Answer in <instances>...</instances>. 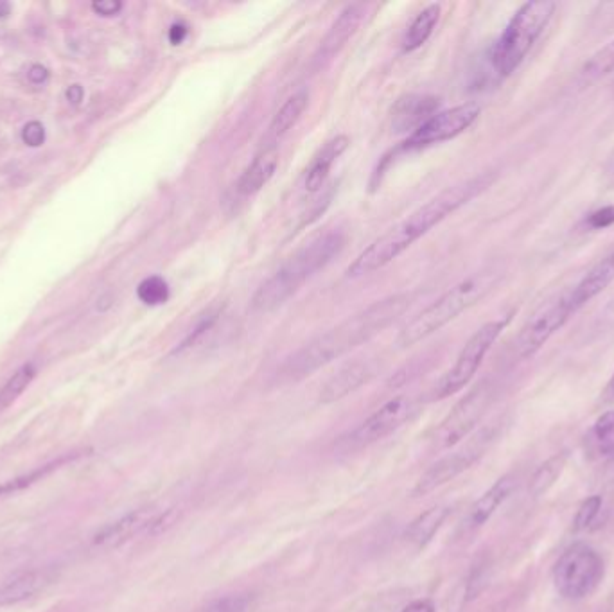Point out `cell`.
<instances>
[{
    "mask_svg": "<svg viewBox=\"0 0 614 612\" xmlns=\"http://www.w3.org/2000/svg\"><path fill=\"white\" fill-rule=\"evenodd\" d=\"M492 182L494 175L485 173L440 191L435 198H431L430 202L413 210L408 218L397 223L386 234L378 237L372 245L367 246L347 268V277L358 279L385 268L386 264L392 263L399 255L404 254L415 241L426 236L431 228L437 227L453 212L464 207L465 203L471 202L478 194L489 189Z\"/></svg>",
    "mask_w": 614,
    "mask_h": 612,
    "instance_id": "6da1fadb",
    "label": "cell"
},
{
    "mask_svg": "<svg viewBox=\"0 0 614 612\" xmlns=\"http://www.w3.org/2000/svg\"><path fill=\"white\" fill-rule=\"evenodd\" d=\"M412 304L413 295L410 293H399L370 304L369 307L361 309L360 313L349 316L342 324L320 334L318 338L297 350L282 365V376L293 381L311 376L334 359L342 358L347 352L358 349L363 343L383 333L386 327L397 322Z\"/></svg>",
    "mask_w": 614,
    "mask_h": 612,
    "instance_id": "7a4b0ae2",
    "label": "cell"
},
{
    "mask_svg": "<svg viewBox=\"0 0 614 612\" xmlns=\"http://www.w3.org/2000/svg\"><path fill=\"white\" fill-rule=\"evenodd\" d=\"M345 241L347 239L340 230H331L302 246L255 291L252 307L255 311L270 313L286 304V300H290L307 280L313 279L316 273L342 254Z\"/></svg>",
    "mask_w": 614,
    "mask_h": 612,
    "instance_id": "3957f363",
    "label": "cell"
},
{
    "mask_svg": "<svg viewBox=\"0 0 614 612\" xmlns=\"http://www.w3.org/2000/svg\"><path fill=\"white\" fill-rule=\"evenodd\" d=\"M500 279V270L489 268V270L474 273L471 277L460 280L442 297L437 298V302H433L431 306L426 307L419 315L413 316L412 320L404 325L397 336V345L401 349H408L415 343L426 340L431 334L437 333L442 327H446L449 322H453L467 309H471L480 300L487 297L492 289L498 286Z\"/></svg>",
    "mask_w": 614,
    "mask_h": 612,
    "instance_id": "277c9868",
    "label": "cell"
},
{
    "mask_svg": "<svg viewBox=\"0 0 614 612\" xmlns=\"http://www.w3.org/2000/svg\"><path fill=\"white\" fill-rule=\"evenodd\" d=\"M557 9L555 2H527L514 13L492 49L491 62L496 74L507 78L525 62L528 53L541 38Z\"/></svg>",
    "mask_w": 614,
    "mask_h": 612,
    "instance_id": "5b68a950",
    "label": "cell"
},
{
    "mask_svg": "<svg viewBox=\"0 0 614 612\" xmlns=\"http://www.w3.org/2000/svg\"><path fill=\"white\" fill-rule=\"evenodd\" d=\"M604 578V560L588 544H573L553 568V584L566 600H582L595 593Z\"/></svg>",
    "mask_w": 614,
    "mask_h": 612,
    "instance_id": "8992f818",
    "label": "cell"
},
{
    "mask_svg": "<svg viewBox=\"0 0 614 612\" xmlns=\"http://www.w3.org/2000/svg\"><path fill=\"white\" fill-rule=\"evenodd\" d=\"M509 322L510 316L487 322L467 340L464 349L460 350V354H458L455 365L449 368L444 376L440 377L439 383L435 386V392H433L435 399H439V401L440 399H448L451 395L464 390L465 386L473 381L478 368L482 367L483 359L489 354L492 345L500 338Z\"/></svg>",
    "mask_w": 614,
    "mask_h": 612,
    "instance_id": "52a82bcc",
    "label": "cell"
},
{
    "mask_svg": "<svg viewBox=\"0 0 614 612\" xmlns=\"http://www.w3.org/2000/svg\"><path fill=\"white\" fill-rule=\"evenodd\" d=\"M573 313L575 311L571 306L570 291L562 295H555L543 302L519 331L518 340H516L519 358L528 359L536 356L537 352L550 341L553 334L561 331Z\"/></svg>",
    "mask_w": 614,
    "mask_h": 612,
    "instance_id": "ba28073f",
    "label": "cell"
},
{
    "mask_svg": "<svg viewBox=\"0 0 614 612\" xmlns=\"http://www.w3.org/2000/svg\"><path fill=\"white\" fill-rule=\"evenodd\" d=\"M413 411L415 403L410 397L399 395L395 399H390L379 410L374 411L369 419L363 420L358 428L352 429L349 435L342 437L338 442V449H342L343 453H354L363 447L376 444L401 428L404 422L412 417Z\"/></svg>",
    "mask_w": 614,
    "mask_h": 612,
    "instance_id": "9c48e42d",
    "label": "cell"
},
{
    "mask_svg": "<svg viewBox=\"0 0 614 612\" xmlns=\"http://www.w3.org/2000/svg\"><path fill=\"white\" fill-rule=\"evenodd\" d=\"M492 394L494 392L489 381H482L480 385L474 386L473 390L451 410L448 417L442 420L433 438L437 449H448L462 442L480 424L483 415L489 410Z\"/></svg>",
    "mask_w": 614,
    "mask_h": 612,
    "instance_id": "30bf717a",
    "label": "cell"
},
{
    "mask_svg": "<svg viewBox=\"0 0 614 612\" xmlns=\"http://www.w3.org/2000/svg\"><path fill=\"white\" fill-rule=\"evenodd\" d=\"M482 114V106L478 103H464L453 106L449 110L433 115L430 121L422 124L419 130L404 142L406 149H421L457 139L465 130H469Z\"/></svg>",
    "mask_w": 614,
    "mask_h": 612,
    "instance_id": "8fae6325",
    "label": "cell"
},
{
    "mask_svg": "<svg viewBox=\"0 0 614 612\" xmlns=\"http://www.w3.org/2000/svg\"><path fill=\"white\" fill-rule=\"evenodd\" d=\"M492 438H494V433L491 429H485L457 453L440 458L439 462L431 465L430 469L422 474L421 480L417 481V485L413 487V496L415 498L426 496L442 485H446L448 481L455 480L457 476L465 473L469 467H473L482 458L483 453L487 451V447L491 444Z\"/></svg>",
    "mask_w": 614,
    "mask_h": 612,
    "instance_id": "7c38bea8",
    "label": "cell"
},
{
    "mask_svg": "<svg viewBox=\"0 0 614 612\" xmlns=\"http://www.w3.org/2000/svg\"><path fill=\"white\" fill-rule=\"evenodd\" d=\"M158 514L151 508H141V510H133L130 514L117 519L110 525L103 526L92 539V543L97 548L103 550H112L119 548L123 544L132 541L133 537L144 534V532H155L157 526Z\"/></svg>",
    "mask_w": 614,
    "mask_h": 612,
    "instance_id": "4fadbf2b",
    "label": "cell"
},
{
    "mask_svg": "<svg viewBox=\"0 0 614 612\" xmlns=\"http://www.w3.org/2000/svg\"><path fill=\"white\" fill-rule=\"evenodd\" d=\"M379 365L374 359H354L340 368L320 392V403L333 404L354 394L361 386L370 383L378 374Z\"/></svg>",
    "mask_w": 614,
    "mask_h": 612,
    "instance_id": "5bb4252c",
    "label": "cell"
},
{
    "mask_svg": "<svg viewBox=\"0 0 614 612\" xmlns=\"http://www.w3.org/2000/svg\"><path fill=\"white\" fill-rule=\"evenodd\" d=\"M365 4H349L343 9L340 17L334 20L333 26L327 31L324 40L320 42V47L313 58V67L322 69L324 65L331 62L334 56H338L352 36L356 35L358 27L361 26L365 18Z\"/></svg>",
    "mask_w": 614,
    "mask_h": 612,
    "instance_id": "9a60e30c",
    "label": "cell"
},
{
    "mask_svg": "<svg viewBox=\"0 0 614 612\" xmlns=\"http://www.w3.org/2000/svg\"><path fill=\"white\" fill-rule=\"evenodd\" d=\"M56 580L53 568H35L18 571L0 586V607L22 604L44 593Z\"/></svg>",
    "mask_w": 614,
    "mask_h": 612,
    "instance_id": "2e32d148",
    "label": "cell"
},
{
    "mask_svg": "<svg viewBox=\"0 0 614 612\" xmlns=\"http://www.w3.org/2000/svg\"><path fill=\"white\" fill-rule=\"evenodd\" d=\"M439 99L431 96H404L392 110V128L395 133L415 132L431 117L439 114Z\"/></svg>",
    "mask_w": 614,
    "mask_h": 612,
    "instance_id": "e0dca14e",
    "label": "cell"
},
{
    "mask_svg": "<svg viewBox=\"0 0 614 612\" xmlns=\"http://www.w3.org/2000/svg\"><path fill=\"white\" fill-rule=\"evenodd\" d=\"M516 489V476L507 474L492 485L483 496L476 499L473 507L469 508L467 517L464 519L465 530H478L491 519L496 510L510 498V494Z\"/></svg>",
    "mask_w": 614,
    "mask_h": 612,
    "instance_id": "ac0fdd59",
    "label": "cell"
},
{
    "mask_svg": "<svg viewBox=\"0 0 614 612\" xmlns=\"http://www.w3.org/2000/svg\"><path fill=\"white\" fill-rule=\"evenodd\" d=\"M614 282V248L609 254L600 259L589 270L579 284L570 291L571 306L577 313L580 307L586 306L593 298H597L602 291H606Z\"/></svg>",
    "mask_w": 614,
    "mask_h": 612,
    "instance_id": "d6986e66",
    "label": "cell"
},
{
    "mask_svg": "<svg viewBox=\"0 0 614 612\" xmlns=\"http://www.w3.org/2000/svg\"><path fill=\"white\" fill-rule=\"evenodd\" d=\"M279 167V148L277 146H264L255 155L252 164L246 167L245 173L237 182V191L243 196H252L259 193L264 185L272 180Z\"/></svg>",
    "mask_w": 614,
    "mask_h": 612,
    "instance_id": "ffe728a7",
    "label": "cell"
},
{
    "mask_svg": "<svg viewBox=\"0 0 614 612\" xmlns=\"http://www.w3.org/2000/svg\"><path fill=\"white\" fill-rule=\"evenodd\" d=\"M349 144H351V140H349L347 135H338V137H334L329 142H325L324 148L318 151V155L313 158L311 166L307 169L306 182L304 184H306V189L309 193H316V191H320L324 187L325 180H327V176L331 173L334 162L342 157L343 153L349 148Z\"/></svg>",
    "mask_w": 614,
    "mask_h": 612,
    "instance_id": "44dd1931",
    "label": "cell"
},
{
    "mask_svg": "<svg viewBox=\"0 0 614 612\" xmlns=\"http://www.w3.org/2000/svg\"><path fill=\"white\" fill-rule=\"evenodd\" d=\"M309 105V92L307 90H299L281 106V110L273 115L272 123L268 126L266 132V146H277V142L288 135V133L297 126L300 117L306 112Z\"/></svg>",
    "mask_w": 614,
    "mask_h": 612,
    "instance_id": "7402d4cb",
    "label": "cell"
},
{
    "mask_svg": "<svg viewBox=\"0 0 614 612\" xmlns=\"http://www.w3.org/2000/svg\"><path fill=\"white\" fill-rule=\"evenodd\" d=\"M449 514H451V508L446 507V505H439V507L426 510L424 514L413 521L412 525L408 526L406 535H404L406 543L412 544L415 550H422L424 546H428L433 541V537L439 534V530L446 523Z\"/></svg>",
    "mask_w": 614,
    "mask_h": 612,
    "instance_id": "603a6c76",
    "label": "cell"
},
{
    "mask_svg": "<svg viewBox=\"0 0 614 612\" xmlns=\"http://www.w3.org/2000/svg\"><path fill=\"white\" fill-rule=\"evenodd\" d=\"M440 6L430 4L428 8L422 9L421 13L415 17L412 26L408 27L403 40L404 53H413L419 47L428 42V38L433 35L435 27L439 24Z\"/></svg>",
    "mask_w": 614,
    "mask_h": 612,
    "instance_id": "cb8c5ba5",
    "label": "cell"
},
{
    "mask_svg": "<svg viewBox=\"0 0 614 612\" xmlns=\"http://www.w3.org/2000/svg\"><path fill=\"white\" fill-rule=\"evenodd\" d=\"M568 458H570V453L562 451V453H557L552 458H548L537 469L536 474L530 480V487H528V492H530L532 498H541L548 490L552 489L555 481L559 480L564 467L568 464Z\"/></svg>",
    "mask_w": 614,
    "mask_h": 612,
    "instance_id": "d4e9b609",
    "label": "cell"
},
{
    "mask_svg": "<svg viewBox=\"0 0 614 612\" xmlns=\"http://www.w3.org/2000/svg\"><path fill=\"white\" fill-rule=\"evenodd\" d=\"M35 374V365L29 363V365L18 368L17 372L9 377L8 383L0 390V410L8 408L9 404H13L17 401L18 397H20L22 392L29 386V383L33 381Z\"/></svg>",
    "mask_w": 614,
    "mask_h": 612,
    "instance_id": "484cf974",
    "label": "cell"
},
{
    "mask_svg": "<svg viewBox=\"0 0 614 612\" xmlns=\"http://www.w3.org/2000/svg\"><path fill=\"white\" fill-rule=\"evenodd\" d=\"M611 72H614V40L598 49L582 67V76L591 81L609 76Z\"/></svg>",
    "mask_w": 614,
    "mask_h": 612,
    "instance_id": "4316f807",
    "label": "cell"
},
{
    "mask_svg": "<svg viewBox=\"0 0 614 612\" xmlns=\"http://www.w3.org/2000/svg\"><path fill=\"white\" fill-rule=\"evenodd\" d=\"M593 440L600 455L614 458V410L598 417L593 426Z\"/></svg>",
    "mask_w": 614,
    "mask_h": 612,
    "instance_id": "83f0119b",
    "label": "cell"
},
{
    "mask_svg": "<svg viewBox=\"0 0 614 612\" xmlns=\"http://www.w3.org/2000/svg\"><path fill=\"white\" fill-rule=\"evenodd\" d=\"M137 295L148 306H160V304H166L169 298V286L166 280L155 275V277L142 280L137 289Z\"/></svg>",
    "mask_w": 614,
    "mask_h": 612,
    "instance_id": "f1b7e54d",
    "label": "cell"
},
{
    "mask_svg": "<svg viewBox=\"0 0 614 612\" xmlns=\"http://www.w3.org/2000/svg\"><path fill=\"white\" fill-rule=\"evenodd\" d=\"M255 609V596L250 593L223 596L209 605L203 612H252Z\"/></svg>",
    "mask_w": 614,
    "mask_h": 612,
    "instance_id": "f546056e",
    "label": "cell"
},
{
    "mask_svg": "<svg viewBox=\"0 0 614 612\" xmlns=\"http://www.w3.org/2000/svg\"><path fill=\"white\" fill-rule=\"evenodd\" d=\"M600 510H602V498L600 496H591V498L584 499L579 510H577L575 521H573V530L582 532V530L589 528L593 525V521L597 519Z\"/></svg>",
    "mask_w": 614,
    "mask_h": 612,
    "instance_id": "4dcf8cb0",
    "label": "cell"
},
{
    "mask_svg": "<svg viewBox=\"0 0 614 612\" xmlns=\"http://www.w3.org/2000/svg\"><path fill=\"white\" fill-rule=\"evenodd\" d=\"M586 225L593 230H604L614 225V205H606L589 214Z\"/></svg>",
    "mask_w": 614,
    "mask_h": 612,
    "instance_id": "1f68e13d",
    "label": "cell"
},
{
    "mask_svg": "<svg viewBox=\"0 0 614 612\" xmlns=\"http://www.w3.org/2000/svg\"><path fill=\"white\" fill-rule=\"evenodd\" d=\"M485 568H487L485 564L474 566L471 578H469V584H467V600H473V598H476V596L482 593L483 586H485V580H487Z\"/></svg>",
    "mask_w": 614,
    "mask_h": 612,
    "instance_id": "d6a6232c",
    "label": "cell"
},
{
    "mask_svg": "<svg viewBox=\"0 0 614 612\" xmlns=\"http://www.w3.org/2000/svg\"><path fill=\"white\" fill-rule=\"evenodd\" d=\"M22 140L26 142L27 146H31V148L40 146L45 140L44 126L38 123V121L27 123L26 126H24V130H22Z\"/></svg>",
    "mask_w": 614,
    "mask_h": 612,
    "instance_id": "836d02e7",
    "label": "cell"
},
{
    "mask_svg": "<svg viewBox=\"0 0 614 612\" xmlns=\"http://www.w3.org/2000/svg\"><path fill=\"white\" fill-rule=\"evenodd\" d=\"M92 9L103 17H114L123 9V4L117 2V0H99V2L92 4Z\"/></svg>",
    "mask_w": 614,
    "mask_h": 612,
    "instance_id": "e575fe53",
    "label": "cell"
},
{
    "mask_svg": "<svg viewBox=\"0 0 614 612\" xmlns=\"http://www.w3.org/2000/svg\"><path fill=\"white\" fill-rule=\"evenodd\" d=\"M27 78L31 83H35V85H42L49 78V72L42 65H33L29 72H27Z\"/></svg>",
    "mask_w": 614,
    "mask_h": 612,
    "instance_id": "d590c367",
    "label": "cell"
},
{
    "mask_svg": "<svg viewBox=\"0 0 614 612\" xmlns=\"http://www.w3.org/2000/svg\"><path fill=\"white\" fill-rule=\"evenodd\" d=\"M187 33H189V31H187V26H184V24H180V22H178V24H173L171 29H169V40H171V44H182Z\"/></svg>",
    "mask_w": 614,
    "mask_h": 612,
    "instance_id": "8d00e7d4",
    "label": "cell"
},
{
    "mask_svg": "<svg viewBox=\"0 0 614 612\" xmlns=\"http://www.w3.org/2000/svg\"><path fill=\"white\" fill-rule=\"evenodd\" d=\"M401 612H435V605L430 600H417L410 605H406Z\"/></svg>",
    "mask_w": 614,
    "mask_h": 612,
    "instance_id": "74e56055",
    "label": "cell"
},
{
    "mask_svg": "<svg viewBox=\"0 0 614 612\" xmlns=\"http://www.w3.org/2000/svg\"><path fill=\"white\" fill-rule=\"evenodd\" d=\"M67 99L71 101L72 105H79L83 101V88L79 87V85H72L67 90Z\"/></svg>",
    "mask_w": 614,
    "mask_h": 612,
    "instance_id": "f35d334b",
    "label": "cell"
},
{
    "mask_svg": "<svg viewBox=\"0 0 614 612\" xmlns=\"http://www.w3.org/2000/svg\"><path fill=\"white\" fill-rule=\"evenodd\" d=\"M604 316H606V320L614 324V297L609 300V304L604 309Z\"/></svg>",
    "mask_w": 614,
    "mask_h": 612,
    "instance_id": "ab89813d",
    "label": "cell"
},
{
    "mask_svg": "<svg viewBox=\"0 0 614 612\" xmlns=\"http://www.w3.org/2000/svg\"><path fill=\"white\" fill-rule=\"evenodd\" d=\"M8 13H9V4H8V2H2V0H0V18L6 17V15H8Z\"/></svg>",
    "mask_w": 614,
    "mask_h": 612,
    "instance_id": "60d3db41",
    "label": "cell"
},
{
    "mask_svg": "<svg viewBox=\"0 0 614 612\" xmlns=\"http://www.w3.org/2000/svg\"><path fill=\"white\" fill-rule=\"evenodd\" d=\"M609 392H611V395H613L614 399V376L613 379H611V385H609Z\"/></svg>",
    "mask_w": 614,
    "mask_h": 612,
    "instance_id": "b9f144b4",
    "label": "cell"
}]
</instances>
